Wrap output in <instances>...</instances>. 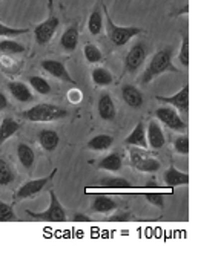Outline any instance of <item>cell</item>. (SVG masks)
I'll use <instances>...</instances> for the list:
<instances>
[{
    "mask_svg": "<svg viewBox=\"0 0 198 254\" xmlns=\"http://www.w3.org/2000/svg\"><path fill=\"white\" fill-rule=\"evenodd\" d=\"M146 54H148V51H146L145 45H143L141 42L135 43L129 49V52L126 54V59H124V69H126V72H129V74H134V72H137L143 66V63H145Z\"/></svg>",
    "mask_w": 198,
    "mask_h": 254,
    "instance_id": "9c48e42d",
    "label": "cell"
},
{
    "mask_svg": "<svg viewBox=\"0 0 198 254\" xmlns=\"http://www.w3.org/2000/svg\"><path fill=\"white\" fill-rule=\"evenodd\" d=\"M8 107V98L5 97V94L0 92V111H5Z\"/></svg>",
    "mask_w": 198,
    "mask_h": 254,
    "instance_id": "f35d334b",
    "label": "cell"
},
{
    "mask_svg": "<svg viewBox=\"0 0 198 254\" xmlns=\"http://www.w3.org/2000/svg\"><path fill=\"white\" fill-rule=\"evenodd\" d=\"M174 150L180 155H188L189 153V136L188 135H180L174 141Z\"/></svg>",
    "mask_w": 198,
    "mask_h": 254,
    "instance_id": "d6a6232c",
    "label": "cell"
},
{
    "mask_svg": "<svg viewBox=\"0 0 198 254\" xmlns=\"http://www.w3.org/2000/svg\"><path fill=\"white\" fill-rule=\"evenodd\" d=\"M145 189H160V184L155 183V181H149V183L145 186Z\"/></svg>",
    "mask_w": 198,
    "mask_h": 254,
    "instance_id": "ab89813d",
    "label": "cell"
},
{
    "mask_svg": "<svg viewBox=\"0 0 198 254\" xmlns=\"http://www.w3.org/2000/svg\"><path fill=\"white\" fill-rule=\"evenodd\" d=\"M0 52L9 54V56H15V54L26 52V48L22 43L12 40L11 37H3V39H0Z\"/></svg>",
    "mask_w": 198,
    "mask_h": 254,
    "instance_id": "484cf974",
    "label": "cell"
},
{
    "mask_svg": "<svg viewBox=\"0 0 198 254\" xmlns=\"http://www.w3.org/2000/svg\"><path fill=\"white\" fill-rule=\"evenodd\" d=\"M17 156H19V161L20 164L25 167V169H31L35 162V153L32 150V147H29L28 144H19L17 146Z\"/></svg>",
    "mask_w": 198,
    "mask_h": 254,
    "instance_id": "cb8c5ba5",
    "label": "cell"
},
{
    "mask_svg": "<svg viewBox=\"0 0 198 254\" xmlns=\"http://www.w3.org/2000/svg\"><path fill=\"white\" fill-rule=\"evenodd\" d=\"M57 175V169H54L48 176L45 178H40V179H31L28 183L22 184L17 191L14 193V202H19V201H25V199H29L32 196H35L37 193H40L46 186L49 181Z\"/></svg>",
    "mask_w": 198,
    "mask_h": 254,
    "instance_id": "5b68a950",
    "label": "cell"
},
{
    "mask_svg": "<svg viewBox=\"0 0 198 254\" xmlns=\"http://www.w3.org/2000/svg\"><path fill=\"white\" fill-rule=\"evenodd\" d=\"M20 129V124L11 120V118H3L0 123V144H3L6 139H9L17 130Z\"/></svg>",
    "mask_w": 198,
    "mask_h": 254,
    "instance_id": "d4e9b609",
    "label": "cell"
},
{
    "mask_svg": "<svg viewBox=\"0 0 198 254\" xmlns=\"http://www.w3.org/2000/svg\"><path fill=\"white\" fill-rule=\"evenodd\" d=\"M165 72H178V69L172 63V49H161L157 54H154L146 70L140 77V83L148 84L154 78L163 75Z\"/></svg>",
    "mask_w": 198,
    "mask_h": 254,
    "instance_id": "6da1fadb",
    "label": "cell"
},
{
    "mask_svg": "<svg viewBox=\"0 0 198 254\" xmlns=\"http://www.w3.org/2000/svg\"><path fill=\"white\" fill-rule=\"evenodd\" d=\"M59 25H60L59 17L51 15L48 20H45L43 23L35 26V29H34V39H35V42H37V45H40V46L48 45L52 40V37H54V34H56Z\"/></svg>",
    "mask_w": 198,
    "mask_h": 254,
    "instance_id": "ba28073f",
    "label": "cell"
},
{
    "mask_svg": "<svg viewBox=\"0 0 198 254\" xmlns=\"http://www.w3.org/2000/svg\"><path fill=\"white\" fill-rule=\"evenodd\" d=\"M37 139H39V144L42 146V149L46 152H54L60 144V136L56 130H48V129L40 130Z\"/></svg>",
    "mask_w": 198,
    "mask_h": 254,
    "instance_id": "ac0fdd59",
    "label": "cell"
},
{
    "mask_svg": "<svg viewBox=\"0 0 198 254\" xmlns=\"http://www.w3.org/2000/svg\"><path fill=\"white\" fill-rule=\"evenodd\" d=\"M103 26H104L103 14H101L100 8L96 5V8L93 9L91 15H89V19H88V29L93 35H99L103 31Z\"/></svg>",
    "mask_w": 198,
    "mask_h": 254,
    "instance_id": "603a6c76",
    "label": "cell"
},
{
    "mask_svg": "<svg viewBox=\"0 0 198 254\" xmlns=\"http://www.w3.org/2000/svg\"><path fill=\"white\" fill-rule=\"evenodd\" d=\"M28 32V28H11V26H6L3 23H0V39H3V37H17V35H22Z\"/></svg>",
    "mask_w": 198,
    "mask_h": 254,
    "instance_id": "e575fe53",
    "label": "cell"
},
{
    "mask_svg": "<svg viewBox=\"0 0 198 254\" xmlns=\"http://www.w3.org/2000/svg\"><path fill=\"white\" fill-rule=\"evenodd\" d=\"M111 222H128V221H131V213H128V211H118V213H115L111 219H109Z\"/></svg>",
    "mask_w": 198,
    "mask_h": 254,
    "instance_id": "8d00e7d4",
    "label": "cell"
},
{
    "mask_svg": "<svg viewBox=\"0 0 198 254\" xmlns=\"http://www.w3.org/2000/svg\"><path fill=\"white\" fill-rule=\"evenodd\" d=\"M126 146H134L138 149H146L148 147V139H146V132H145V124L141 121L137 123L134 130L124 138Z\"/></svg>",
    "mask_w": 198,
    "mask_h": 254,
    "instance_id": "5bb4252c",
    "label": "cell"
},
{
    "mask_svg": "<svg viewBox=\"0 0 198 254\" xmlns=\"http://www.w3.org/2000/svg\"><path fill=\"white\" fill-rule=\"evenodd\" d=\"M155 117L158 118V121L163 123L168 129L174 130V132H183L188 129V124L183 121V118L180 117L177 109H174L172 106L168 107H158L155 111Z\"/></svg>",
    "mask_w": 198,
    "mask_h": 254,
    "instance_id": "8992f818",
    "label": "cell"
},
{
    "mask_svg": "<svg viewBox=\"0 0 198 254\" xmlns=\"http://www.w3.org/2000/svg\"><path fill=\"white\" fill-rule=\"evenodd\" d=\"M129 159L131 166L143 173H155L161 167V162L158 159L152 156H145V153H141L137 147L129 150Z\"/></svg>",
    "mask_w": 198,
    "mask_h": 254,
    "instance_id": "52a82bcc",
    "label": "cell"
},
{
    "mask_svg": "<svg viewBox=\"0 0 198 254\" xmlns=\"http://www.w3.org/2000/svg\"><path fill=\"white\" fill-rule=\"evenodd\" d=\"M115 208H117V202L109 196H97L91 204V210L94 213H111Z\"/></svg>",
    "mask_w": 198,
    "mask_h": 254,
    "instance_id": "7402d4cb",
    "label": "cell"
},
{
    "mask_svg": "<svg viewBox=\"0 0 198 254\" xmlns=\"http://www.w3.org/2000/svg\"><path fill=\"white\" fill-rule=\"evenodd\" d=\"M91 78H93L96 86H101V87L103 86H109L114 81L112 74L106 67H96V69H93Z\"/></svg>",
    "mask_w": 198,
    "mask_h": 254,
    "instance_id": "4316f807",
    "label": "cell"
},
{
    "mask_svg": "<svg viewBox=\"0 0 198 254\" xmlns=\"http://www.w3.org/2000/svg\"><path fill=\"white\" fill-rule=\"evenodd\" d=\"M166 142V138H165V133L161 130V127L158 126L157 121H149L148 124V146L154 150H158L165 146Z\"/></svg>",
    "mask_w": 198,
    "mask_h": 254,
    "instance_id": "9a60e30c",
    "label": "cell"
},
{
    "mask_svg": "<svg viewBox=\"0 0 198 254\" xmlns=\"http://www.w3.org/2000/svg\"><path fill=\"white\" fill-rule=\"evenodd\" d=\"M101 187L103 189H112V190H126V189H132V184L124 178L111 176V178H104L103 179Z\"/></svg>",
    "mask_w": 198,
    "mask_h": 254,
    "instance_id": "83f0119b",
    "label": "cell"
},
{
    "mask_svg": "<svg viewBox=\"0 0 198 254\" xmlns=\"http://www.w3.org/2000/svg\"><path fill=\"white\" fill-rule=\"evenodd\" d=\"M26 214L31 216L35 221H43V222H65L66 221V210L60 204L57 194L54 190L49 191V205L42 213H34L31 210H26Z\"/></svg>",
    "mask_w": 198,
    "mask_h": 254,
    "instance_id": "277c9868",
    "label": "cell"
},
{
    "mask_svg": "<svg viewBox=\"0 0 198 254\" xmlns=\"http://www.w3.org/2000/svg\"><path fill=\"white\" fill-rule=\"evenodd\" d=\"M165 183L169 189H175L178 186H188L189 184V175L177 170L175 167H169L165 172Z\"/></svg>",
    "mask_w": 198,
    "mask_h": 254,
    "instance_id": "d6986e66",
    "label": "cell"
},
{
    "mask_svg": "<svg viewBox=\"0 0 198 254\" xmlns=\"http://www.w3.org/2000/svg\"><path fill=\"white\" fill-rule=\"evenodd\" d=\"M8 90L11 92V95L20 103H31L34 100V94L31 92V89L19 81H11L8 83Z\"/></svg>",
    "mask_w": 198,
    "mask_h": 254,
    "instance_id": "e0dca14e",
    "label": "cell"
},
{
    "mask_svg": "<svg viewBox=\"0 0 198 254\" xmlns=\"http://www.w3.org/2000/svg\"><path fill=\"white\" fill-rule=\"evenodd\" d=\"M158 101L171 104L174 109H177L178 112L186 114L189 111V84H185L183 89H180L177 94L171 95V97H155Z\"/></svg>",
    "mask_w": 198,
    "mask_h": 254,
    "instance_id": "8fae6325",
    "label": "cell"
},
{
    "mask_svg": "<svg viewBox=\"0 0 198 254\" xmlns=\"http://www.w3.org/2000/svg\"><path fill=\"white\" fill-rule=\"evenodd\" d=\"M112 144H114V138L111 135L101 133V135H97L88 141V149L94 150V152H103V150L111 149Z\"/></svg>",
    "mask_w": 198,
    "mask_h": 254,
    "instance_id": "44dd1931",
    "label": "cell"
},
{
    "mask_svg": "<svg viewBox=\"0 0 198 254\" xmlns=\"http://www.w3.org/2000/svg\"><path fill=\"white\" fill-rule=\"evenodd\" d=\"M97 111H99L100 118L104 120V121H114L115 120L117 111H115L114 100L111 98L109 94H103L99 98V101H97Z\"/></svg>",
    "mask_w": 198,
    "mask_h": 254,
    "instance_id": "4fadbf2b",
    "label": "cell"
},
{
    "mask_svg": "<svg viewBox=\"0 0 198 254\" xmlns=\"http://www.w3.org/2000/svg\"><path fill=\"white\" fill-rule=\"evenodd\" d=\"M101 8H103V12H104L106 32H107V37H109V40L112 42V45H115V46H124L131 39H134L135 35H138L140 32H143L137 26H117L112 22L111 15H109V11H107L106 5H103Z\"/></svg>",
    "mask_w": 198,
    "mask_h": 254,
    "instance_id": "3957f363",
    "label": "cell"
},
{
    "mask_svg": "<svg viewBox=\"0 0 198 254\" xmlns=\"http://www.w3.org/2000/svg\"><path fill=\"white\" fill-rule=\"evenodd\" d=\"M83 54H85V59H86V62L88 63H100L101 60H103V54H101V51L96 46V45H93V43H88L86 46H85V51H83Z\"/></svg>",
    "mask_w": 198,
    "mask_h": 254,
    "instance_id": "4dcf8cb0",
    "label": "cell"
},
{
    "mask_svg": "<svg viewBox=\"0 0 198 254\" xmlns=\"http://www.w3.org/2000/svg\"><path fill=\"white\" fill-rule=\"evenodd\" d=\"M178 60L185 67L189 66V34L188 32H185V35H183V42H182V48H180Z\"/></svg>",
    "mask_w": 198,
    "mask_h": 254,
    "instance_id": "1f68e13d",
    "label": "cell"
},
{
    "mask_svg": "<svg viewBox=\"0 0 198 254\" xmlns=\"http://www.w3.org/2000/svg\"><path fill=\"white\" fill-rule=\"evenodd\" d=\"M123 167V159L120 156V153L114 152V153H109L107 156L101 158L97 164V169L100 170H106V172H120Z\"/></svg>",
    "mask_w": 198,
    "mask_h": 254,
    "instance_id": "ffe728a7",
    "label": "cell"
},
{
    "mask_svg": "<svg viewBox=\"0 0 198 254\" xmlns=\"http://www.w3.org/2000/svg\"><path fill=\"white\" fill-rule=\"evenodd\" d=\"M143 197L146 199V201L158 208H163L165 207V196L158 193V191H152V193H145L143 194Z\"/></svg>",
    "mask_w": 198,
    "mask_h": 254,
    "instance_id": "d590c367",
    "label": "cell"
},
{
    "mask_svg": "<svg viewBox=\"0 0 198 254\" xmlns=\"http://www.w3.org/2000/svg\"><path fill=\"white\" fill-rule=\"evenodd\" d=\"M14 178H15L14 170L9 167V164L3 158H0V186L5 187V186L11 184Z\"/></svg>",
    "mask_w": 198,
    "mask_h": 254,
    "instance_id": "f546056e",
    "label": "cell"
},
{
    "mask_svg": "<svg viewBox=\"0 0 198 254\" xmlns=\"http://www.w3.org/2000/svg\"><path fill=\"white\" fill-rule=\"evenodd\" d=\"M60 45L66 52H73L77 49V45H79V25L77 23H73L66 28V31L63 32L60 39Z\"/></svg>",
    "mask_w": 198,
    "mask_h": 254,
    "instance_id": "2e32d148",
    "label": "cell"
},
{
    "mask_svg": "<svg viewBox=\"0 0 198 254\" xmlns=\"http://www.w3.org/2000/svg\"><path fill=\"white\" fill-rule=\"evenodd\" d=\"M28 81H29L31 87H32L37 94H42V95H49V94H51V84H49L48 80H45L43 77L34 75V77H29Z\"/></svg>",
    "mask_w": 198,
    "mask_h": 254,
    "instance_id": "f1b7e54d",
    "label": "cell"
},
{
    "mask_svg": "<svg viewBox=\"0 0 198 254\" xmlns=\"http://www.w3.org/2000/svg\"><path fill=\"white\" fill-rule=\"evenodd\" d=\"M42 69L45 72H48L49 75H52L54 78H57L63 83H68V84H76V80L73 78V75L69 74L66 66L59 62V60H43L40 63Z\"/></svg>",
    "mask_w": 198,
    "mask_h": 254,
    "instance_id": "30bf717a",
    "label": "cell"
},
{
    "mask_svg": "<svg viewBox=\"0 0 198 254\" xmlns=\"http://www.w3.org/2000/svg\"><path fill=\"white\" fill-rule=\"evenodd\" d=\"M74 222H91L93 219L89 216H86V214H83V213H76L74 214Z\"/></svg>",
    "mask_w": 198,
    "mask_h": 254,
    "instance_id": "74e56055",
    "label": "cell"
},
{
    "mask_svg": "<svg viewBox=\"0 0 198 254\" xmlns=\"http://www.w3.org/2000/svg\"><path fill=\"white\" fill-rule=\"evenodd\" d=\"M121 98L132 109H140L143 106V103H145V98H143V94L140 92V89L132 84H124L121 87Z\"/></svg>",
    "mask_w": 198,
    "mask_h": 254,
    "instance_id": "7c38bea8",
    "label": "cell"
},
{
    "mask_svg": "<svg viewBox=\"0 0 198 254\" xmlns=\"http://www.w3.org/2000/svg\"><path fill=\"white\" fill-rule=\"evenodd\" d=\"M68 115V112L65 109H62L60 106L51 104V103H40L35 104L32 107H29L28 111L22 112L20 117L32 121V123H49V121H57L62 120Z\"/></svg>",
    "mask_w": 198,
    "mask_h": 254,
    "instance_id": "7a4b0ae2",
    "label": "cell"
},
{
    "mask_svg": "<svg viewBox=\"0 0 198 254\" xmlns=\"http://www.w3.org/2000/svg\"><path fill=\"white\" fill-rule=\"evenodd\" d=\"M15 221V213L12 205L0 201V222H11Z\"/></svg>",
    "mask_w": 198,
    "mask_h": 254,
    "instance_id": "836d02e7",
    "label": "cell"
}]
</instances>
